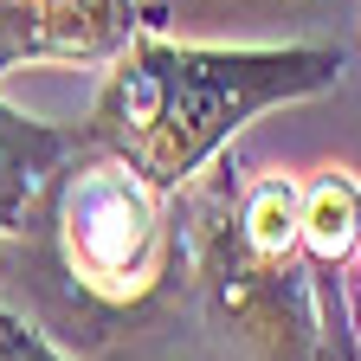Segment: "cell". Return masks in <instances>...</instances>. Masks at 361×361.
<instances>
[{
  "label": "cell",
  "mask_w": 361,
  "mask_h": 361,
  "mask_svg": "<svg viewBox=\"0 0 361 361\" xmlns=\"http://www.w3.org/2000/svg\"><path fill=\"white\" fill-rule=\"evenodd\" d=\"M135 32V0H0V78L20 65H116Z\"/></svg>",
  "instance_id": "277c9868"
},
{
  "label": "cell",
  "mask_w": 361,
  "mask_h": 361,
  "mask_svg": "<svg viewBox=\"0 0 361 361\" xmlns=\"http://www.w3.org/2000/svg\"><path fill=\"white\" fill-rule=\"evenodd\" d=\"M323 361H361V355H355V342H348L336 323H323Z\"/></svg>",
  "instance_id": "ba28073f"
},
{
  "label": "cell",
  "mask_w": 361,
  "mask_h": 361,
  "mask_svg": "<svg viewBox=\"0 0 361 361\" xmlns=\"http://www.w3.org/2000/svg\"><path fill=\"white\" fill-rule=\"evenodd\" d=\"M342 65V45H174L135 32L78 123V142L116 155L149 188L180 194L252 116L329 90Z\"/></svg>",
  "instance_id": "7a4b0ae2"
},
{
  "label": "cell",
  "mask_w": 361,
  "mask_h": 361,
  "mask_svg": "<svg viewBox=\"0 0 361 361\" xmlns=\"http://www.w3.org/2000/svg\"><path fill=\"white\" fill-rule=\"evenodd\" d=\"M174 226L219 336L252 361H323V284L303 258L290 174H239L219 155L174 194Z\"/></svg>",
  "instance_id": "3957f363"
},
{
  "label": "cell",
  "mask_w": 361,
  "mask_h": 361,
  "mask_svg": "<svg viewBox=\"0 0 361 361\" xmlns=\"http://www.w3.org/2000/svg\"><path fill=\"white\" fill-rule=\"evenodd\" d=\"M297 233H303V258L316 284L361 252V180L348 168H323L297 180Z\"/></svg>",
  "instance_id": "8992f818"
},
{
  "label": "cell",
  "mask_w": 361,
  "mask_h": 361,
  "mask_svg": "<svg viewBox=\"0 0 361 361\" xmlns=\"http://www.w3.org/2000/svg\"><path fill=\"white\" fill-rule=\"evenodd\" d=\"M0 361H78V355H65L45 329H32L26 316L0 297Z\"/></svg>",
  "instance_id": "52a82bcc"
},
{
  "label": "cell",
  "mask_w": 361,
  "mask_h": 361,
  "mask_svg": "<svg viewBox=\"0 0 361 361\" xmlns=\"http://www.w3.org/2000/svg\"><path fill=\"white\" fill-rule=\"evenodd\" d=\"M78 149V129L59 123H39L26 110H13L0 97V245L20 226V213L39 200V188L59 174V161Z\"/></svg>",
  "instance_id": "5b68a950"
},
{
  "label": "cell",
  "mask_w": 361,
  "mask_h": 361,
  "mask_svg": "<svg viewBox=\"0 0 361 361\" xmlns=\"http://www.w3.org/2000/svg\"><path fill=\"white\" fill-rule=\"evenodd\" d=\"M348 342H355V355H361V271H355V336H348Z\"/></svg>",
  "instance_id": "9c48e42d"
},
{
  "label": "cell",
  "mask_w": 361,
  "mask_h": 361,
  "mask_svg": "<svg viewBox=\"0 0 361 361\" xmlns=\"http://www.w3.org/2000/svg\"><path fill=\"white\" fill-rule=\"evenodd\" d=\"M180 258L174 194L78 142L0 245V284L65 355H104L168 303Z\"/></svg>",
  "instance_id": "6da1fadb"
}]
</instances>
